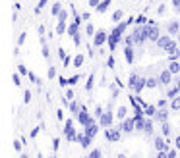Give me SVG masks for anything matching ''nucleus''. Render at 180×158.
<instances>
[{
	"label": "nucleus",
	"instance_id": "1",
	"mask_svg": "<svg viewBox=\"0 0 180 158\" xmlns=\"http://www.w3.org/2000/svg\"><path fill=\"white\" fill-rule=\"evenodd\" d=\"M128 87L134 91L136 95H140L143 89L147 87V79H145V77H142V75H136V73H132V75L128 77Z\"/></svg>",
	"mask_w": 180,
	"mask_h": 158
},
{
	"label": "nucleus",
	"instance_id": "2",
	"mask_svg": "<svg viewBox=\"0 0 180 158\" xmlns=\"http://www.w3.org/2000/svg\"><path fill=\"white\" fill-rule=\"evenodd\" d=\"M76 118H77V121H79V123H81L83 127L91 125V123H95L93 116H91L89 112H87V106H83V104H81V110H79V114H77Z\"/></svg>",
	"mask_w": 180,
	"mask_h": 158
},
{
	"label": "nucleus",
	"instance_id": "3",
	"mask_svg": "<svg viewBox=\"0 0 180 158\" xmlns=\"http://www.w3.org/2000/svg\"><path fill=\"white\" fill-rule=\"evenodd\" d=\"M112 121H114V114H112V106H109L103 112V116L99 118V123L103 127H112Z\"/></svg>",
	"mask_w": 180,
	"mask_h": 158
},
{
	"label": "nucleus",
	"instance_id": "4",
	"mask_svg": "<svg viewBox=\"0 0 180 158\" xmlns=\"http://www.w3.org/2000/svg\"><path fill=\"white\" fill-rule=\"evenodd\" d=\"M120 127H105V139L110 141V143H114V141L120 139Z\"/></svg>",
	"mask_w": 180,
	"mask_h": 158
},
{
	"label": "nucleus",
	"instance_id": "5",
	"mask_svg": "<svg viewBox=\"0 0 180 158\" xmlns=\"http://www.w3.org/2000/svg\"><path fill=\"white\" fill-rule=\"evenodd\" d=\"M118 127L122 129V131H126V133H132L136 129V120H134V116L132 118H124L122 121H118Z\"/></svg>",
	"mask_w": 180,
	"mask_h": 158
},
{
	"label": "nucleus",
	"instance_id": "6",
	"mask_svg": "<svg viewBox=\"0 0 180 158\" xmlns=\"http://www.w3.org/2000/svg\"><path fill=\"white\" fill-rule=\"evenodd\" d=\"M64 133H66V139L70 141V143H77V133H76V129H74V125H72V120L66 121Z\"/></svg>",
	"mask_w": 180,
	"mask_h": 158
},
{
	"label": "nucleus",
	"instance_id": "7",
	"mask_svg": "<svg viewBox=\"0 0 180 158\" xmlns=\"http://www.w3.org/2000/svg\"><path fill=\"white\" fill-rule=\"evenodd\" d=\"M172 71L170 70H165V71H161V73H159V83H161V85H168V83L172 81Z\"/></svg>",
	"mask_w": 180,
	"mask_h": 158
},
{
	"label": "nucleus",
	"instance_id": "8",
	"mask_svg": "<svg viewBox=\"0 0 180 158\" xmlns=\"http://www.w3.org/2000/svg\"><path fill=\"white\" fill-rule=\"evenodd\" d=\"M153 118L157 121H161V123H163V121H167L168 120V110H167V108H159V110H157V114H155Z\"/></svg>",
	"mask_w": 180,
	"mask_h": 158
},
{
	"label": "nucleus",
	"instance_id": "9",
	"mask_svg": "<svg viewBox=\"0 0 180 158\" xmlns=\"http://www.w3.org/2000/svg\"><path fill=\"white\" fill-rule=\"evenodd\" d=\"M97 133H99V125H97V123H91V125L85 127V135H87L91 141H93V137H95Z\"/></svg>",
	"mask_w": 180,
	"mask_h": 158
},
{
	"label": "nucleus",
	"instance_id": "10",
	"mask_svg": "<svg viewBox=\"0 0 180 158\" xmlns=\"http://www.w3.org/2000/svg\"><path fill=\"white\" fill-rule=\"evenodd\" d=\"M77 143L83 146V149H87V146L91 145V139L85 135V131H83V133H77Z\"/></svg>",
	"mask_w": 180,
	"mask_h": 158
},
{
	"label": "nucleus",
	"instance_id": "11",
	"mask_svg": "<svg viewBox=\"0 0 180 158\" xmlns=\"http://www.w3.org/2000/svg\"><path fill=\"white\" fill-rule=\"evenodd\" d=\"M155 149H157V151H168L167 141L163 139V137H155Z\"/></svg>",
	"mask_w": 180,
	"mask_h": 158
},
{
	"label": "nucleus",
	"instance_id": "12",
	"mask_svg": "<svg viewBox=\"0 0 180 158\" xmlns=\"http://www.w3.org/2000/svg\"><path fill=\"white\" fill-rule=\"evenodd\" d=\"M157 110H159L157 106H151V104H145V106H143V114H145V116H149V118H153V116L157 114Z\"/></svg>",
	"mask_w": 180,
	"mask_h": 158
},
{
	"label": "nucleus",
	"instance_id": "13",
	"mask_svg": "<svg viewBox=\"0 0 180 158\" xmlns=\"http://www.w3.org/2000/svg\"><path fill=\"white\" fill-rule=\"evenodd\" d=\"M68 108H70V112H72V114H79V110H81V104H77V102H74V100H70V106H68Z\"/></svg>",
	"mask_w": 180,
	"mask_h": 158
},
{
	"label": "nucleus",
	"instance_id": "14",
	"mask_svg": "<svg viewBox=\"0 0 180 158\" xmlns=\"http://www.w3.org/2000/svg\"><path fill=\"white\" fill-rule=\"evenodd\" d=\"M178 95H180V87H178V85H176V87H172V89H168V91H167V96H168V98H176Z\"/></svg>",
	"mask_w": 180,
	"mask_h": 158
},
{
	"label": "nucleus",
	"instance_id": "15",
	"mask_svg": "<svg viewBox=\"0 0 180 158\" xmlns=\"http://www.w3.org/2000/svg\"><path fill=\"white\" fill-rule=\"evenodd\" d=\"M105 39H107V35H105L103 31H99V33L95 35V46H101V44L105 43Z\"/></svg>",
	"mask_w": 180,
	"mask_h": 158
},
{
	"label": "nucleus",
	"instance_id": "16",
	"mask_svg": "<svg viewBox=\"0 0 180 158\" xmlns=\"http://www.w3.org/2000/svg\"><path fill=\"white\" fill-rule=\"evenodd\" d=\"M124 54H126V60H128L130 64L134 62V50H132V44H128V46H126V50H124Z\"/></svg>",
	"mask_w": 180,
	"mask_h": 158
},
{
	"label": "nucleus",
	"instance_id": "17",
	"mask_svg": "<svg viewBox=\"0 0 180 158\" xmlns=\"http://www.w3.org/2000/svg\"><path fill=\"white\" fill-rule=\"evenodd\" d=\"M126 114H128V108H126V106H118V112H116V116H118V120L122 121L124 118H126Z\"/></svg>",
	"mask_w": 180,
	"mask_h": 158
},
{
	"label": "nucleus",
	"instance_id": "18",
	"mask_svg": "<svg viewBox=\"0 0 180 158\" xmlns=\"http://www.w3.org/2000/svg\"><path fill=\"white\" fill-rule=\"evenodd\" d=\"M143 131L147 133V135H153V121H151V118H147V121H145V127H143Z\"/></svg>",
	"mask_w": 180,
	"mask_h": 158
},
{
	"label": "nucleus",
	"instance_id": "19",
	"mask_svg": "<svg viewBox=\"0 0 180 158\" xmlns=\"http://www.w3.org/2000/svg\"><path fill=\"white\" fill-rule=\"evenodd\" d=\"M168 70L172 71V73H180V62L172 60V62H170V68H168Z\"/></svg>",
	"mask_w": 180,
	"mask_h": 158
},
{
	"label": "nucleus",
	"instance_id": "20",
	"mask_svg": "<svg viewBox=\"0 0 180 158\" xmlns=\"http://www.w3.org/2000/svg\"><path fill=\"white\" fill-rule=\"evenodd\" d=\"M159 85V77H147V87L149 89H153Z\"/></svg>",
	"mask_w": 180,
	"mask_h": 158
},
{
	"label": "nucleus",
	"instance_id": "21",
	"mask_svg": "<svg viewBox=\"0 0 180 158\" xmlns=\"http://www.w3.org/2000/svg\"><path fill=\"white\" fill-rule=\"evenodd\" d=\"M161 131L165 137H168V133H170V125H168V121H163L161 123Z\"/></svg>",
	"mask_w": 180,
	"mask_h": 158
},
{
	"label": "nucleus",
	"instance_id": "22",
	"mask_svg": "<svg viewBox=\"0 0 180 158\" xmlns=\"http://www.w3.org/2000/svg\"><path fill=\"white\" fill-rule=\"evenodd\" d=\"M93 85H95V75H89V79H87V83H85V91H91Z\"/></svg>",
	"mask_w": 180,
	"mask_h": 158
},
{
	"label": "nucleus",
	"instance_id": "23",
	"mask_svg": "<svg viewBox=\"0 0 180 158\" xmlns=\"http://www.w3.org/2000/svg\"><path fill=\"white\" fill-rule=\"evenodd\" d=\"M89 158H103V152H101V149H93V151L89 152Z\"/></svg>",
	"mask_w": 180,
	"mask_h": 158
},
{
	"label": "nucleus",
	"instance_id": "24",
	"mask_svg": "<svg viewBox=\"0 0 180 158\" xmlns=\"http://www.w3.org/2000/svg\"><path fill=\"white\" fill-rule=\"evenodd\" d=\"M170 108H172V110H180V96L172 98V102H170Z\"/></svg>",
	"mask_w": 180,
	"mask_h": 158
},
{
	"label": "nucleus",
	"instance_id": "25",
	"mask_svg": "<svg viewBox=\"0 0 180 158\" xmlns=\"http://www.w3.org/2000/svg\"><path fill=\"white\" fill-rule=\"evenodd\" d=\"M81 64H83V56L79 54V56H76V58H74V66H76V68H79Z\"/></svg>",
	"mask_w": 180,
	"mask_h": 158
},
{
	"label": "nucleus",
	"instance_id": "26",
	"mask_svg": "<svg viewBox=\"0 0 180 158\" xmlns=\"http://www.w3.org/2000/svg\"><path fill=\"white\" fill-rule=\"evenodd\" d=\"M29 100H31V91H27V89H25V93H23V102L27 104Z\"/></svg>",
	"mask_w": 180,
	"mask_h": 158
},
{
	"label": "nucleus",
	"instance_id": "27",
	"mask_svg": "<svg viewBox=\"0 0 180 158\" xmlns=\"http://www.w3.org/2000/svg\"><path fill=\"white\" fill-rule=\"evenodd\" d=\"M21 141H23V139H21ZM21 141H19V139L14 141V149H16L18 152H21Z\"/></svg>",
	"mask_w": 180,
	"mask_h": 158
},
{
	"label": "nucleus",
	"instance_id": "28",
	"mask_svg": "<svg viewBox=\"0 0 180 158\" xmlns=\"http://www.w3.org/2000/svg\"><path fill=\"white\" fill-rule=\"evenodd\" d=\"M66 100H68V102L74 100V91H72V89H68V91H66Z\"/></svg>",
	"mask_w": 180,
	"mask_h": 158
},
{
	"label": "nucleus",
	"instance_id": "29",
	"mask_svg": "<svg viewBox=\"0 0 180 158\" xmlns=\"http://www.w3.org/2000/svg\"><path fill=\"white\" fill-rule=\"evenodd\" d=\"M103 112H105V110L101 106H95V112H93V114H95L97 118H101V116H103Z\"/></svg>",
	"mask_w": 180,
	"mask_h": 158
},
{
	"label": "nucleus",
	"instance_id": "30",
	"mask_svg": "<svg viewBox=\"0 0 180 158\" xmlns=\"http://www.w3.org/2000/svg\"><path fill=\"white\" fill-rule=\"evenodd\" d=\"M170 33H178V21H172V23H170Z\"/></svg>",
	"mask_w": 180,
	"mask_h": 158
},
{
	"label": "nucleus",
	"instance_id": "31",
	"mask_svg": "<svg viewBox=\"0 0 180 158\" xmlns=\"http://www.w3.org/2000/svg\"><path fill=\"white\" fill-rule=\"evenodd\" d=\"M77 81H79V75H74V77H70V79H68V85H76Z\"/></svg>",
	"mask_w": 180,
	"mask_h": 158
},
{
	"label": "nucleus",
	"instance_id": "32",
	"mask_svg": "<svg viewBox=\"0 0 180 158\" xmlns=\"http://www.w3.org/2000/svg\"><path fill=\"white\" fill-rule=\"evenodd\" d=\"M18 70H19V73H21V75H29V71L25 70V66H21V64H19V66H18Z\"/></svg>",
	"mask_w": 180,
	"mask_h": 158
},
{
	"label": "nucleus",
	"instance_id": "33",
	"mask_svg": "<svg viewBox=\"0 0 180 158\" xmlns=\"http://www.w3.org/2000/svg\"><path fill=\"white\" fill-rule=\"evenodd\" d=\"M49 77H51V79H54V77H56V70H54V68H49Z\"/></svg>",
	"mask_w": 180,
	"mask_h": 158
},
{
	"label": "nucleus",
	"instance_id": "34",
	"mask_svg": "<svg viewBox=\"0 0 180 158\" xmlns=\"http://www.w3.org/2000/svg\"><path fill=\"white\" fill-rule=\"evenodd\" d=\"M167 158H178V156H176V151H172V149H168V152H167Z\"/></svg>",
	"mask_w": 180,
	"mask_h": 158
},
{
	"label": "nucleus",
	"instance_id": "35",
	"mask_svg": "<svg viewBox=\"0 0 180 158\" xmlns=\"http://www.w3.org/2000/svg\"><path fill=\"white\" fill-rule=\"evenodd\" d=\"M157 108H167V100H165V98H161V100L157 102Z\"/></svg>",
	"mask_w": 180,
	"mask_h": 158
},
{
	"label": "nucleus",
	"instance_id": "36",
	"mask_svg": "<svg viewBox=\"0 0 180 158\" xmlns=\"http://www.w3.org/2000/svg\"><path fill=\"white\" fill-rule=\"evenodd\" d=\"M12 81L16 83V85H19V83H21V79H19V75H18V73H14V75H12Z\"/></svg>",
	"mask_w": 180,
	"mask_h": 158
},
{
	"label": "nucleus",
	"instance_id": "37",
	"mask_svg": "<svg viewBox=\"0 0 180 158\" xmlns=\"http://www.w3.org/2000/svg\"><path fill=\"white\" fill-rule=\"evenodd\" d=\"M167 152H168V151H159V154H157V158H167Z\"/></svg>",
	"mask_w": 180,
	"mask_h": 158
},
{
	"label": "nucleus",
	"instance_id": "38",
	"mask_svg": "<svg viewBox=\"0 0 180 158\" xmlns=\"http://www.w3.org/2000/svg\"><path fill=\"white\" fill-rule=\"evenodd\" d=\"M120 18H122V12H116L114 16H112V19H114V21H118V19H120Z\"/></svg>",
	"mask_w": 180,
	"mask_h": 158
},
{
	"label": "nucleus",
	"instance_id": "39",
	"mask_svg": "<svg viewBox=\"0 0 180 158\" xmlns=\"http://www.w3.org/2000/svg\"><path fill=\"white\" fill-rule=\"evenodd\" d=\"M87 35H93V25L91 23H87Z\"/></svg>",
	"mask_w": 180,
	"mask_h": 158
},
{
	"label": "nucleus",
	"instance_id": "40",
	"mask_svg": "<svg viewBox=\"0 0 180 158\" xmlns=\"http://www.w3.org/2000/svg\"><path fill=\"white\" fill-rule=\"evenodd\" d=\"M56 118H58V120H62V118H64V114H62V110H56Z\"/></svg>",
	"mask_w": 180,
	"mask_h": 158
},
{
	"label": "nucleus",
	"instance_id": "41",
	"mask_svg": "<svg viewBox=\"0 0 180 158\" xmlns=\"http://www.w3.org/2000/svg\"><path fill=\"white\" fill-rule=\"evenodd\" d=\"M43 56L49 58V48H47V46H43Z\"/></svg>",
	"mask_w": 180,
	"mask_h": 158
},
{
	"label": "nucleus",
	"instance_id": "42",
	"mask_svg": "<svg viewBox=\"0 0 180 158\" xmlns=\"http://www.w3.org/2000/svg\"><path fill=\"white\" fill-rule=\"evenodd\" d=\"M174 145H176V149H180V135L176 137V139H174Z\"/></svg>",
	"mask_w": 180,
	"mask_h": 158
},
{
	"label": "nucleus",
	"instance_id": "43",
	"mask_svg": "<svg viewBox=\"0 0 180 158\" xmlns=\"http://www.w3.org/2000/svg\"><path fill=\"white\" fill-rule=\"evenodd\" d=\"M116 158H126V154H122V152H118V154H116Z\"/></svg>",
	"mask_w": 180,
	"mask_h": 158
},
{
	"label": "nucleus",
	"instance_id": "44",
	"mask_svg": "<svg viewBox=\"0 0 180 158\" xmlns=\"http://www.w3.org/2000/svg\"><path fill=\"white\" fill-rule=\"evenodd\" d=\"M91 4H93V6H99V0H91Z\"/></svg>",
	"mask_w": 180,
	"mask_h": 158
},
{
	"label": "nucleus",
	"instance_id": "45",
	"mask_svg": "<svg viewBox=\"0 0 180 158\" xmlns=\"http://www.w3.org/2000/svg\"><path fill=\"white\" fill-rule=\"evenodd\" d=\"M21 158H29V156H27V154H21Z\"/></svg>",
	"mask_w": 180,
	"mask_h": 158
},
{
	"label": "nucleus",
	"instance_id": "46",
	"mask_svg": "<svg viewBox=\"0 0 180 158\" xmlns=\"http://www.w3.org/2000/svg\"><path fill=\"white\" fill-rule=\"evenodd\" d=\"M51 158H56V154H54V156H51Z\"/></svg>",
	"mask_w": 180,
	"mask_h": 158
},
{
	"label": "nucleus",
	"instance_id": "47",
	"mask_svg": "<svg viewBox=\"0 0 180 158\" xmlns=\"http://www.w3.org/2000/svg\"><path fill=\"white\" fill-rule=\"evenodd\" d=\"M87 158H89V156H87Z\"/></svg>",
	"mask_w": 180,
	"mask_h": 158
}]
</instances>
